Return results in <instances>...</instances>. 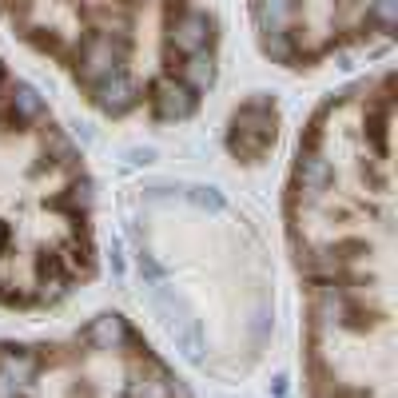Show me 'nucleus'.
I'll return each instance as SVG.
<instances>
[{
    "instance_id": "nucleus-2",
    "label": "nucleus",
    "mask_w": 398,
    "mask_h": 398,
    "mask_svg": "<svg viewBox=\"0 0 398 398\" xmlns=\"http://www.w3.org/2000/svg\"><path fill=\"white\" fill-rule=\"evenodd\" d=\"M151 100H156V116H160V120H184V116L195 112L199 92H191L184 80H163Z\"/></svg>"
},
{
    "instance_id": "nucleus-1",
    "label": "nucleus",
    "mask_w": 398,
    "mask_h": 398,
    "mask_svg": "<svg viewBox=\"0 0 398 398\" xmlns=\"http://www.w3.org/2000/svg\"><path fill=\"white\" fill-rule=\"evenodd\" d=\"M275 144V104L271 100H247L231 120V151L243 160H259Z\"/></svg>"
}]
</instances>
